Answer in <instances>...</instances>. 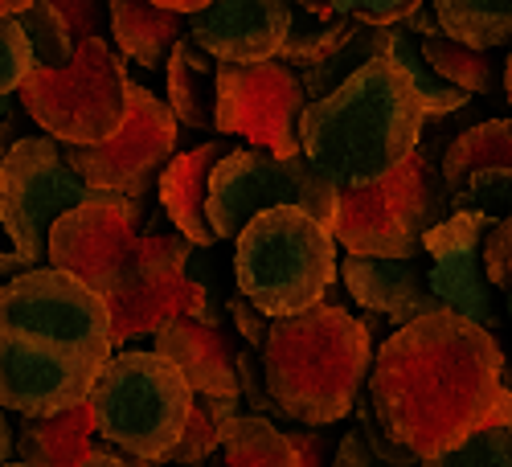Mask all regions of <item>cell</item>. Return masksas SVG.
Segmentation results:
<instances>
[{"label": "cell", "instance_id": "obj_1", "mask_svg": "<svg viewBox=\"0 0 512 467\" xmlns=\"http://www.w3.org/2000/svg\"><path fill=\"white\" fill-rule=\"evenodd\" d=\"M504 394V349L455 312H431L373 353L365 402L386 439L418 463L472 439Z\"/></svg>", "mask_w": 512, "mask_h": 467}, {"label": "cell", "instance_id": "obj_2", "mask_svg": "<svg viewBox=\"0 0 512 467\" xmlns=\"http://www.w3.org/2000/svg\"><path fill=\"white\" fill-rule=\"evenodd\" d=\"M426 132V111L410 87V78L377 58L357 70L349 82L308 103L300 119V152L316 173L336 189H369L402 168Z\"/></svg>", "mask_w": 512, "mask_h": 467}, {"label": "cell", "instance_id": "obj_3", "mask_svg": "<svg viewBox=\"0 0 512 467\" xmlns=\"http://www.w3.org/2000/svg\"><path fill=\"white\" fill-rule=\"evenodd\" d=\"M259 361L279 418L316 431L353 414L369 381L373 341L345 308L316 304L304 316L275 320Z\"/></svg>", "mask_w": 512, "mask_h": 467}, {"label": "cell", "instance_id": "obj_4", "mask_svg": "<svg viewBox=\"0 0 512 467\" xmlns=\"http://www.w3.org/2000/svg\"><path fill=\"white\" fill-rule=\"evenodd\" d=\"M156 214H164L160 201L148 205L144 197L99 193L50 230L46 263L87 283L103 304L144 283L185 279L193 246Z\"/></svg>", "mask_w": 512, "mask_h": 467}, {"label": "cell", "instance_id": "obj_5", "mask_svg": "<svg viewBox=\"0 0 512 467\" xmlns=\"http://www.w3.org/2000/svg\"><path fill=\"white\" fill-rule=\"evenodd\" d=\"M238 295L271 324L328 304L336 283V238L300 209H267L234 242Z\"/></svg>", "mask_w": 512, "mask_h": 467}, {"label": "cell", "instance_id": "obj_6", "mask_svg": "<svg viewBox=\"0 0 512 467\" xmlns=\"http://www.w3.org/2000/svg\"><path fill=\"white\" fill-rule=\"evenodd\" d=\"M87 406L99 439L119 447L127 459H140V467H152L181 443L193 390L152 349H127L103 365Z\"/></svg>", "mask_w": 512, "mask_h": 467}, {"label": "cell", "instance_id": "obj_7", "mask_svg": "<svg viewBox=\"0 0 512 467\" xmlns=\"http://www.w3.org/2000/svg\"><path fill=\"white\" fill-rule=\"evenodd\" d=\"M435 144V136H426V144H418V152L386 181L336 193L332 238L353 259H422L426 234L451 218Z\"/></svg>", "mask_w": 512, "mask_h": 467}, {"label": "cell", "instance_id": "obj_8", "mask_svg": "<svg viewBox=\"0 0 512 467\" xmlns=\"http://www.w3.org/2000/svg\"><path fill=\"white\" fill-rule=\"evenodd\" d=\"M127 87L132 78L107 41H82L66 70H33L17 99L62 148H99L123 127Z\"/></svg>", "mask_w": 512, "mask_h": 467}, {"label": "cell", "instance_id": "obj_9", "mask_svg": "<svg viewBox=\"0 0 512 467\" xmlns=\"http://www.w3.org/2000/svg\"><path fill=\"white\" fill-rule=\"evenodd\" d=\"M267 209H300L324 230L336 226V189L300 156L279 160L259 148H234L209 177V226L218 242L234 238Z\"/></svg>", "mask_w": 512, "mask_h": 467}, {"label": "cell", "instance_id": "obj_10", "mask_svg": "<svg viewBox=\"0 0 512 467\" xmlns=\"http://www.w3.org/2000/svg\"><path fill=\"white\" fill-rule=\"evenodd\" d=\"M66 164V148L50 136H21L0 164V234L29 267H46L50 230L70 209L95 201Z\"/></svg>", "mask_w": 512, "mask_h": 467}, {"label": "cell", "instance_id": "obj_11", "mask_svg": "<svg viewBox=\"0 0 512 467\" xmlns=\"http://www.w3.org/2000/svg\"><path fill=\"white\" fill-rule=\"evenodd\" d=\"M181 140V123L168 103L132 82L127 87V115L123 127L99 148H66V164L91 193L103 197H144L160 185L164 168L173 164Z\"/></svg>", "mask_w": 512, "mask_h": 467}, {"label": "cell", "instance_id": "obj_12", "mask_svg": "<svg viewBox=\"0 0 512 467\" xmlns=\"http://www.w3.org/2000/svg\"><path fill=\"white\" fill-rule=\"evenodd\" d=\"M0 328L58 349L111 361V312L99 295L58 267H37L0 287Z\"/></svg>", "mask_w": 512, "mask_h": 467}, {"label": "cell", "instance_id": "obj_13", "mask_svg": "<svg viewBox=\"0 0 512 467\" xmlns=\"http://www.w3.org/2000/svg\"><path fill=\"white\" fill-rule=\"evenodd\" d=\"M308 95L283 62L218 66V136H242L279 160L300 156V119Z\"/></svg>", "mask_w": 512, "mask_h": 467}, {"label": "cell", "instance_id": "obj_14", "mask_svg": "<svg viewBox=\"0 0 512 467\" xmlns=\"http://www.w3.org/2000/svg\"><path fill=\"white\" fill-rule=\"evenodd\" d=\"M107 361L58 349L0 328V410L21 418H58L91 402Z\"/></svg>", "mask_w": 512, "mask_h": 467}, {"label": "cell", "instance_id": "obj_15", "mask_svg": "<svg viewBox=\"0 0 512 467\" xmlns=\"http://www.w3.org/2000/svg\"><path fill=\"white\" fill-rule=\"evenodd\" d=\"M496 222L463 209L439 222L422 242V259H426V287H431L435 304L443 312H455L463 320H472L488 336L500 332V312L492 304V287L484 275V238Z\"/></svg>", "mask_w": 512, "mask_h": 467}, {"label": "cell", "instance_id": "obj_16", "mask_svg": "<svg viewBox=\"0 0 512 467\" xmlns=\"http://www.w3.org/2000/svg\"><path fill=\"white\" fill-rule=\"evenodd\" d=\"M447 214H476L500 222L512 214V119H488L447 140L439 156Z\"/></svg>", "mask_w": 512, "mask_h": 467}, {"label": "cell", "instance_id": "obj_17", "mask_svg": "<svg viewBox=\"0 0 512 467\" xmlns=\"http://www.w3.org/2000/svg\"><path fill=\"white\" fill-rule=\"evenodd\" d=\"M291 29V5L279 0H222L189 17V41L218 66L275 62Z\"/></svg>", "mask_w": 512, "mask_h": 467}, {"label": "cell", "instance_id": "obj_18", "mask_svg": "<svg viewBox=\"0 0 512 467\" xmlns=\"http://www.w3.org/2000/svg\"><path fill=\"white\" fill-rule=\"evenodd\" d=\"M340 279L369 316H386L394 332L443 312L426 287V259H353L349 254L340 263Z\"/></svg>", "mask_w": 512, "mask_h": 467}, {"label": "cell", "instance_id": "obj_19", "mask_svg": "<svg viewBox=\"0 0 512 467\" xmlns=\"http://www.w3.org/2000/svg\"><path fill=\"white\" fill-rule=\"evenodd\" d=\"M156 357L173 365L193 394L209 398H238V377H234V345L222 328H213L197 316H177L156 332ZM242 402V398H238Z\"/></svg>", "mask_w": 512, "mask_h": 467}, {"label": "cell", "instance_id": "obj_20", "mask_svg": "<svg viewBox=\"0 0 512 467\" xmlns=\"http://www.w3.org/2000/svg\"><path fill=\"white\" fill-rule=\"evenodd\" d=\"M234 148L226 140H205L193 152L173 156V164L164 168V177L156 185V201L164 209V218L173 222V230L193 246V250H209L218 242L209 226V177Z\"/></svg>", "mask_w": 512, "mask_h": 467}, {"label": "cell", "instance_id": "obj_21", "mask_svg": "<svg viewBox=\"0 0 512 467\" xmlns=\"http://www.w3.org/2000/svg\"><path fill=\"white\" fill-rule=\"evenodd\" d=\"M111 312V349H127L140 336H156L168 320L177 316H197L218 328V316L209 312V287L185 279H164V283H144L123 295L107 300Z\"/></svg>", "mask_w": 512, "mask_h": 467}, {"label": "cell", "instance_id": "obj_22", "mask_svg": "<svg viewBox=\"0 0 512 467\" xmlns=\"http://www.w3.org/2000/svg\"><path fill=\"white\" fill-rule=\"evenodd\" d=\"M99 431L91 406L58 418H17L13 422V463L25 467H82L99 455Z\"/></svg>", "mask_w": 512, "mask_h": 467}, {"label": "cell", "instance_id": "obj_23", "mask_svg": "<svg viewBox=\"0 0 512 467\" xmlns=\"http://www.w3.org/2000/svg\"><path fill=\"white\" fill-rule=\"evenodd\" d=\"M205 5H144V0H115L111 5V33L123 58L144 70H160L177 41L189 37L185 17L201 13Z\"/></svg>", "mask_w": 512, "mask_h": 467}, {"label": "cell", "instance_id": "obj_24", "mask_svg": "<svg viewBox=\"0 0 512 467\" xmlns=\"http://www.w3.org/2000/svg\"><path fill=\"white\" fill-rule=\"evenodd\" d=\"M168 82V111L189 132H218V62L197 50L189 37L177 41V50L164 62Z\"/></svg>", "mask_w": 512, "mask_h": 467}, {"label": "cell", "instance_id": "obj_25", "mask_svg": "<svg viewBox=\"0 0 512 467\" xmlns=\"http://www.w3.org/2000/svg\"><path fill=\"white\" fill-rule=\"evenodd\" d=\"M431 9L439 33L467 50L492 54L500 46H512V5H496V0H439Z\"/></svg>", "mask_w": 512, "mask_h": 467}, {"label": "cell", "instance_id": "obj_26", "mask_svg": "<svg viewBox=\"0 0 512 467\" xmlns=\"http://www.w3.org/2000/svg\"><path fill=\"white\" fill-rule=\"evenodd\" d=\"M218 459L222 467H300V455L287 443L283 427L259 414H234L226 422Z\"/></svg>", "mask_w": 512, "mask_h": 467}, {"label": "cell", "instance_id": "obj_27", "mask_svg": "<svg viewBox=\"0 0 512 467\" xmlns=\"http://www.w3.org/2000/svg\"><path fill=\"white\" fill-rule=\"evenodd\" d=\"M357 21L353 17H332V21H316L304 5L291 9V29H287V41L275 62H283L287 70L304 74L312 66H324L328 58H336L340 50L349 46V41L357 37Z\"/></svg>", "mask_w": 512, "mask_h": 467}, {"label": "cell", "instance_id": "obj_28", "mask_svg": "<svg viewBox=\"0 0 512 467\" xmlns=\"http://www.w3.org/2000/svg\"><path fill=\"white\" fill-rule=\"evenodd\" d=\"M418 54H422L426 70H431L439 82H447V87H455L463 95H492L500 87L492 54H476V50L459 46V41H451V37L422 41Z\"/></svg>", "mask_w": 512, "mask_h": 467}, {"label": "cell", "instance_id": "obj_29", "mask_svg": "<svg viewBox=\"0 0 512 467\" xmlns=\"http://www.w3.org/2000/svg\"><path fill=\"white\" fill-rule=\"evenodd\" d=\"M242 414L238 410V398H209V394H193V410H189V422H185V435L181 443L168 451L164 467H205L222 447V427Z\"/></svg>", "mask_w": 512, "mask_h": 467}, {"label": "cell", "instance_id": "obj_30", "mask_svg": "<svg viewBox=\"0 0 512 467\" xmlns=\"http://www.w3.org/2000/svg\"><path fill=\"white\" fill-rule=\"evenodd\" d=\"M418 467H512V390L504 386L496 414L472 439L439 459H422Z\"/></svg>", "mask_w": 512, "mask_h": 467}, {"label": "cell", "instance_id": "obj_31", "mask_svg": "<svg viewBox=\"0 0 512 467\" xmlns=\"http://www.w3.org/2000/svg\"><path fill=\"white\" fill-rule=\"evenodd\" d=\"M25 29V41L33 50V66L37 70H66L74 62V37L62 21V13L54 9V0H33V5L17 17Z\"/></svg>", "mask_w": 512, "mask_h": 467}, {"label": "cell", "instance_id": "obj_32", "mask_svg": "<svg viewBox=\"0 0 512 467\" xmlns=\"http://www.w3.org/2000/svg\"><path fill=\"white\" fill-rule=\"evenodd\" d=\"M390 62L410 78V87H414V95H418V103H422L426 119H447V115H455V111H463V107H467V95H463V91L447 87V82H439L431 70H426L422 54L410 46L402 29H394V41H390Z\"/></svg>", "mask_w": 512, "mask_h": 467}, {"label": "cell", "instance_id": "obj_33", "mask_svg": "<svg viewBox=\"0 0 512 467\" xmlns=\"http://www.w3.org/2000/svg\"><path fill=\"white\" fill-rule=\"evenodd\" d=\"M33 50L17 17H0V99H13L33 74Z\"/></svg>", "mask_w": 512, "mask_h": 467}, {"label": "cell", "instance_id": "obj_34", "mask_svg": "<svg viewBox=\"0 0 512 467\" xmlns=\"http://www.w3.org/2000/svg\"><path fill=\"white\" fill-rule=\"evenodd\" d=\"M54 9L62 13L74 46L103 41V33H111V5H99V0H54Z\"/></svg>", "mask_w": 512, "mask_h": 467}, {"label": "cell", "instance_id": "obj_35", "mask_svg": "<svg viewBox=\"0 0 512 467\" xmlns=\"http://www.w3.org/2000/svg\"><path fill=\"white\" fill-rule=\"evenodd\" d=\"M259 357H254L246 345L242 349H234V377H238V398H246V414H259V418H279V410H275V402L267 398V381H259Z\"/></svg>", "mask_w": 512, "mask_h": 467}, {"label": "cell", "instance_id": "obj_36", "mask_svg": "<svg viewBox=\"0 0 512 467\" xmlns=\"http://www.w3.org/2000/svg\"><path fill=\"white\" fill-rule=\"evenodd\" d=\"M484 275L488 287L512 291V214L500 218L484 238Z\"/></svg>", "mask_w": 512, "mask_h": 467}, {"label": "cell", "instance_id": "obj_37", "mask_svg": "<svg viewBox=\"0 0 512 467\" xmlns=\"http://www.w3.org/2000/svg\"><path fill=\"white\" fill-rule=\"evenodd\" d=\"M287 443L300 455V467H332L336 455V439L324 431H308V427H283Z\"/></svg>", "mask_w": 512, "mask_h": 467}, {"label": "cell", "instance_id": "obj_38", "mask_svg": "<svg viewBox=\"0 0 512 467\" xmlns=\"http://www.w3.org/2000/svg\"><path fill=\"white\" fill-rule=\"evenodd\" d=\"M230 316H234V324H238V332H242L246 349H250V353H263L267 332H271V320H267L259 308H250L242 295H230Z\"/></svg>", "mask_w": 512, "mask_h": 467}, {"label": "cell", "instance_id": "obj_39", "mask_svg": "<svg viewBox=\"0 0 512 467\" xmlns=\"http://www.w3.org/2000/svg\"><path fill=\"white\" fill-rule=\"evenodd\" d=\"M332 467H386L373 451L369 443L361 439V431H349L336 439V455H332Z\"/></svg>", "mask_w": 512, "mask_h": 467}, {"label": "cell", "instance_id": "obj_40", "mask_svg": "<svg viewBox=\"0 0 512 467\" xmlns=\"http://www.w3.org/2000/svg\"><path fill=\"white\" fill-rule=\"evenodd\" d=\"M402 33H422V41L443 37V33H439V21H435V9H426V5L406 21V29H402Z\"/></svg>", "mask_w": 512, "mask_h": 467}, {"label": "cell", "instance_id": "obj_41", "mask_svg": "<svg viewBox=\"0 0 512 467\" xmlns=\"http://www.w3.org/2000/svg\"><path fill=\"white\" fill-rule=\"evenodd\" d=\"M17 140H21V123H17V115L9 111L5 119H0V164H5V156L13 152Z\"/></svg>", "mask_w": 512, "mask_h": 467}, {"label": "cell", "instance_id": "obj_42", "mask_svg": "<svg viewBox=\"0 0 512 467\" xmlns=\"http://www.w3.org/2000/svg\"><path fill=\"white\" fill-rule=\"evenodd\" d=\"M13 463V418L0 410V467Z\"/></svg>", "mask_w": 512, "mask_h": 467}, {"label": "cell", "instance_id": "obj_43", "mask_svg": "<svg viewBox=\"0 0 512 467\" xmlns=\"http://www.w3.org/2000/svg\"><path fill=\"white\" fill-rule=\"evenodd\" d=\"M82 467H140V463H132V459L119 455V451H99V455H91Z\"/></svg>", "mask_w": 512, "mask_h": 467}, {"label": "cell", "instance_id": "obj_44", "mask_svg": "<svg viewBox=\"0 0 512 467\" xmlns=\"http://www.w3.org/2000/svg\"><path fill=\"white\" fill-rule=\"evenodd\" d=\"M33 0H0V17H21Z\"/></svg>", "mask_w": 512, "mask_h": 467}, {"label": "cell", "instance_id": "obj_45", "mask_svg": "<svg viewBox=\"0 0 512 467\" xmlns=\"http://www.w3.org/2000/svg\"><path fill=\"white\" fill-rule=\"evenodd\" d=\"M504 95H508V103H512V46H508V58H504Z\"/></svg>", "mask_w": 512, "mask_h": 467}, {"label": "cell", "instance_id": "obj_46", "mask_svg": "<svg viewBox=\"0 0 512 467\" xmlns=\"http://www.w3.org/2000/svg\"><path fill=\"white\" fill-rule=\"evenodd\" d=\"M504 316H508V328H512V291H504Z\"/></svg>", "mask_w": 512, "mask_h": 467}, {"label": "cell", "instance_id": "obj_47", "mask_svg": "<svg viewBox=\"0 0 512 467\" xmlns=\"http://www.w3.org/2000/svg\"><path fill=\"white\" fill-rule=\"evenodd\" d=\"M9 111H13V99H0V119H5Z\"/></svg>", "mask_w": 512, "mask_h": 467}, {"label": "cell", "instance_id": "obj_48", "mask_svg": "<svg viewBox=\"0 0 512 467\" xmlns=\"http://www.w3.org/2000/svg\"><path fill=\"white\" fill-rule=\"evenodd\" d=\"M5 467H25V463H5Z\"/></svg>", "mask_w": 512, "mask_h": 467}]
</instances>
